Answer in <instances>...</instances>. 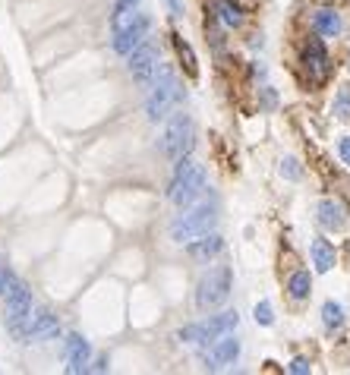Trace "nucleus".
<instances>
[{
  "instance_id": "obj_1",
  "label": "nucleus",
  "mask_w": 350,
  "mask_h": 375,
  "mask_svg": "<svg viewBox=\"0 0 350 375\" xmlns=\"http://www.w3.org/2000/svg\"><path fill=\"white\" fill-rule=\"evenodd\" d=\"M218 218H221V202H218V195L205 193L199 202L180 208V215L171 221V240L183 246L202 233H212L218 227Z\"/></svg>"
},
{
  "instance_id": "obj_2",
  "label": "nucleus",
  "mask_w": 350,
  "mask_h": 375,
  "mask_svg": "<svg viewBox=\"0 0 350 375\" xmlns=\"http://www.w3.org/2000/svg\"><path fill=\"white\" fill-rule=\"evenodd\" d=\"M183 105V85L177 79V69L171 63H158L155 69V83H152L149 101H145V117L152 123L167 120L177 107Z\"/></svg>"
},
{
  "instance_id": "obj_3",
  "label": "nucleus",
  "mask_w": 350,
  "mask_h": 375,
  "mask_svg": "<svg viewBox=\"0 0 350 375\" xmlns=\"http://www.w3.org/2000/svg\"><path fill=\"white\" fill-rule=\"evenodd\" d=\"M209 193V177H205V167L193 158H180L177 167H174L171 186H167V199H171L177 208H187V205L199 202L202 195Z\"/></svg>"
},
{
  "instance_id": "obj_4",
  "label": "nucleus",
  "mask_w": 350,
  "mask_h": 375,
  "mask_svg": "<svg viewBox=\"0 0 350 375\" xmlns=\"http://www.w3.org/2000/svg\"><path fill=\"white\" fill-rule=\"evenodd\" d=\"M32 290L25 281L16 278L13 284L3 293V325H7V334L19 344H29V322H32Z\"/></svg>"
},
{
  "instance_id": "obj_5",
  "label": "nucleus",
  "mask_w": 350,
  "mask_h": 375,
  "mask_svg": "<svg viewBox=\"0 0 350 375\" xmlns=\"http://www.w3.org/2000/svg\"><path fill=\"white\" fill-rule=\"evenodd\" d=\"M161 155L167 158V161H174L177 164L180 158H189V151L196 149V123L189 114L183 111H174L171 117H167V123H164V133H161Z\"/></svg>"
},
{
  "instance_id": "obj_6",
  "label": "nucleus",
  "mask_w": 350,
  "mask_h": 375,
  "mask_svg": "<svg viewBox=\"0 0 350 375\" xmlns=\"http://www.w3.org/2000/svg\"><path fill=\"white\" fill-rule=\"evenodd\" d=\"M237 325H240L237 309H224V312H215V315H209V319H202V322L183 325V328L177 331V338L183 341V344L209 347V344H215L218 338H224V334H234Z\"/></svg>"
},
{
  "instance_id": "obj_7",
  "label": "nucleus",
  "mask_w": 350,
  "mask_h": 375,
  "mask_svg": "<svg viewBox=\"0 0 350 375\" xmlns=\"http://www.w3.org/2000/svg\"><path fill=\"white\" fill-rule=\"evenodd\" d=\"M234 290V271L227 265H218V268H209L196 284V309L199 312H215L227 303Z\"/></svg>"
},
{
  "instance_id": "obj_8",
  "label": "nucleus",
  "mask_w": 350,
  "mask_h": 375,
  "mask_svg": "<svg viewBox=\"0 0 350 375\" xmlns=\"http://www.w3.org/2000/svg\"><path fill=\"white\" fill-rule=\"evenodd\" d=\"M127 61H130L127 69H130V76H133V83L139 85V89H152V83H155V69H158V63H161V54H158L155 41L145 38Z\"/></svg>"
},
{
  "instance_id": "obj_9",
  "label": "nucleus",
  "mask_w": 350,
  "mask_h": 375,
  "mask_svg": "<svg viewBox=\"0 0 350 375\" xmlns=\"http://www.w3.org/2000/svg\"><path fill=\"white\" fill-rule=\"evenodd\" d=\"M149 29H152V16L149 13H136L133 23H127L123 29L114 32V51H117L120 57H130V54L149 38Z\"/></svg>"
},
{
  "instance_id": "obj_10",
  "label": "nucleus",
  "mask_w": 350,
  "mask_h": 375,
  "mask_svg": "<svg viewBox=\"0 0 350 375\" xmlns=\"http://www.w3.org/2000/svg\"><path fill=\"white\" fill-rule=\"evenodd\" d=\"M202 360H205V369H212V372L221 366H234V363L240 360V341L234 338V334H224L215 344H209V353H205Z\"/></svg>"
},
{
  "instance_id": "obj_11",
  "label": "nucleus",
  "mask_w": 350,
  "mask_h": 375,
  "mask_svg": "<svg viewBox=\"0 0 350 375\" xmlns=\"http://www.w3.org/2000/svg\"><path fill=\"white\" fill-rule=\"evenodd\" d=\"M303 67H306V73H309V83H322V79L328 76V69H331L328 67V51L319 38H309V41H306Z\"/></svg>"
},
{
  "instance_id": "obj_12",
  "label": "nucleus",
  "mask_w": 350,
  "mask_h": 375,
  "mask_svg": "<svg viewBox=\"0 0 350 375\" xmlns=\"http://www.w3.org/2000/svg\"><path fill=\"white\" fill-rule=\"evenodd\" d=\"M224 253V237L221 233H202V237H196V240L187 243V255L193 259V262H205L209 265L212 259H218V255Z\"/></svg>"
},
{
  "instance_id": "obj_13",
  "label": "nucleus",
  "mask_w": 350,
  "mask_h": 375,
  "mask_svg": "<svg viewBox=\"0 0 350 375\" xmlns=\"http://www.w3.org/2000/svg\"><path fill=\"white\" fill-rule=\"evenodd\" d=\"M60 338V322L51 309H35L29 322V344L32 341H54Z\"/></svg>"
},
{
  "instance_id": "obj_14",
  "label": "nucleus",
  "mask_w": 350,
  "mask_h": 375,
  "mask_svg": "<svg viewBox=\"0 0 350 375\" xmlns=\"http://www.w3.org/2000/svg\"><path fill=\"white\" fill-rule=\"evenodd\" d=\"M89 360H92V347L82 334H70L67 338V372L79 375L89 372Z\"/></svg>"
},
{
  "instance_id": "obj_15",
  "label": "nucleus",
  "mask_w": 350,
  "mask_h": 375,
  "mask_svg": "<svg viewBox=\"0 0 350 375\" xmlns=\"http://www.w3.org/2000/svg\"><path fill=\"white\" fill-rule=\"evenodd\" d=\"M316 221H319L325 231H344V224H347L344 205L335 202V199H322V202L316 205Z\"/></svg>"
},
{
  "instance_id": "obj_16",
  "label": "nucleus",
  "mask_w": 350,
  "mask_h": 375,
  "mask_svg": "<svg viewBox=\"0 0 350 375\" xmlns=\"http://www.w3.org/2000/svg\"><path fill=\"white\" fill-rule=\"evenodd\" d=\"M309 255H313V268L319 271V275H328V271L335 268V262H338L335 246H331L325 237H316L313 246H309Z\"/></svg>"
},
{
  "instance_id": "obj_17",
  "label": "nucleus",
  "mask_w": 350,
  "mask_h": 375,
  "mask_svg": "<svg viewBox=\"0 0 350 375\" xmlns=\"http://www.w3.org/2000/svg\"><path fill=\"white\" fill-rule=\"evenodd\" d=\"M313 29L325 38L341 35V16H338L335 10H319V13L313 16Z\"/></svg>"
},
{
  "instance_id": "obj_18",
  "label": "nucleus",
  "mask_w": 350,
  "mask_h": 375,
  "mask_svg": "<svg viewBox=\"0 0 350 375\" xmlns=\"http://www.w3.org/2000/svg\"><path fill=\"white\" fill-rule=\"evenodd\" d=\"M139 3L142 0H117L114 3V13H111V29H123L127 23H133L136 13H139Z\"/></svg>"
},
{
  "instance_id": "obj_19",
  "label": "nucleus",
  "mask_w": 350,
  "mask_h": 375,
  "mask_svg": "<svg viewBox=\"0 0 350 375\" xmlns=\"http://www.w3.org/2000/svg\"><path fill=\"white\" fill-rule=\"evenodd\" d=\"M287 293H291V300H309V293H313V275L309 271H294L291 278H287Z\"/></svg>"
},
{
  "instance_id": "obj_20",
  "label": "nucleus",
  "mask_w": 350,
  "mask_h": 375,
  "mask_svg": "<svg viewBox=\"0 0 350 375\" xmlns=\"http://www.w3.org/2000/svg\"><path fill=\"white\" fill-rule=\"evenodd\" d=\"M174 47H177V54H180V61H183V69H187V76L189 79H196L199 76V63H196V54H193V47L183 41L180 35H174Z\"/></svg>"
},
{
  "instance_id": "obj_21",
  "label": "nucleus",
  "mask_w": 350,
  "mask_h": 375,
  "mask_svg": "<svg viewBox=\"0 0 350 375\" xmlns=\"http://www.w3.org/2000/svg\"><path fill=\"white\" fill-rule=\"evenodd\" d=\"M322 322H325V328H328V331L341 328V325H344V306H341V303L328 300L325 306H322Z\"/></svg>"
},
{
  "instance_id": "obj_22",
  "label": "nucleus",
  "mask_w": 350,
  "mask_h": 375,
  "mask_svg": "<svg viewBox=\"0 0 350 375\" xmlns=\"http://www.w3.org/2000/svg\"><path fill=\"white\" fill-rule=\"evenodd\" d=\"M331 111H335L338 120H350V85H344V89H338L335 95V105H331Z\"/></svg>"
},
{
  "instance_id": "obj_23",
  "label": "nucleus",
  "mask_w": 350,
  "mask_h": 375,
  "mask_svg": "<svg viewBox=\"0 0 350 375\" xmlns=\"http://www.w3.org/2000/svg\"><path fill=\"white\" fill-rule=\"evenodd\" d=\"M253 319H256V325H262V328L275 325V309H271V303H269V300H259V303H256Z\"/></svg>"
},
{
  "instance_id": "obj_24",
  "label": "nucleus",
  "mask_w": 350,
  "mask_h": 375,
  "mask_svg": "<svg viewBox=\"0 0 350 375\" xmlns=\"http://www.w3.org/2000/svg\"><path fill=\"white\" fill-rule=\"evenodd\" d=\"M218 13H221V19L227 25H240V23H243V13L234 7L231 0H221V3H218Z\"/></svg>"
},
{
  "instance_id": "obj_25",
  "label": "nucleus",
  "mask_w": 350,
  "mask_h": 375,
  "mask_svg": "<svg viewBox=\"0 0 350 375\" xmlns=\"http://www.w3.org/2000/svg\"><path fill=\"white\" fill-rule=\"evenodd\" d=\"M281 177L284 180H300L303 177V167H300L297 158H281Z\"/></svg>"
},
{
  "instance_id": "obj_26",
  "label": "nucleus",
  "mask_w": 350,
  "mask_h": 375,
  "mask_svg": "<svg viewBox=\"0 0 350 375\" xmlns=\"http://www.w3.org/2000/svg\"><path fill=\"white\" fill-rule=\"evenodd\" d=\"M13 281H16V275H13V271H10L7 265H0V297L7 293V287L13 284Z\"/></svg>"
},
{
  "instance_id": "obj_27",
  "label": "nucleus",
  "mask_w": 350,
  "mask_h": 375,
  "mask_svg": "<svg viewBox=\"0 0 350 375\" xmlns=\"http://www.w3.org/2000/svg\"><path fill=\"white\" fill-rule=\"evenodd\" d=\"M309 360H303V356H297V360L291 363V366H287V372H294V375H309Z\"/></svg>"
},
{
  "instance_id": "obj_28",
  "label": "nucleus",
  "mask_w": 350,
  "mask_h": 375,
  "mask_svg": "<svg viewBox=\"0 0 350 375\" xmlns=\"http://www.w3.org/2000/svg\"><path fill=\"white\" fill-rule=\"evenodd\" d=\"M338 155H341L344 164H350V136H344L341 142H338Z\"/></svg>"
},
{
  "instance_id": "obj_29",
  "label": "nucleus",
  "mask_w": 350,
  "mask_h": 375,
  "mask_svg": "<svg viewBox=\"0 0 350 375\" xmlns=\"http://www.w3.org/2000/svg\"><path fill=\"white\" fill-rule=\"evenodd\" d=\"M167 7H171V16H183V7H180V0H167Z\"/></svg>"
},
{
  "instance_id": "obj_30",
  "label": "nucleus",
  "mask_w": 350,
  "mask_h": 375,
  "mask_svg": "<svg viewBox=\"0 0 350 375\" xmlns=\"http://www.w3.org/2000/svg\"><path fill=\"white\" fill-rule=\"evenodd\" d=\"M92 369H95V372H107V356H101V360H98Z\"/></svg>"
}]
</instances>
